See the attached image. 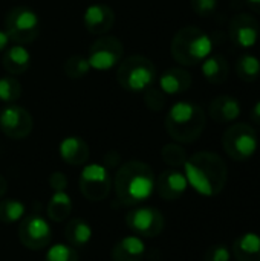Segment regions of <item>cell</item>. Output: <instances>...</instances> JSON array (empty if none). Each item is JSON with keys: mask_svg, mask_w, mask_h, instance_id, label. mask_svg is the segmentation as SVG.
<instances>
[{"mask_svg": "<svg viewBox=\"0 0 260 261\" xmlns=\"http://www.w3.org/2000/svg\"><path fill=\"white\" fill-rule=\"evenodd\" d=\"M72 208H74L72 199L66 191H54V194L48 202L46 214L51 220L60 223L70 216Z\"/></svg>", "mask_w": 260, "mask_h": 261, "instance_id": "cell-23", "label": "cell"}, {"mask_svg": "<svg viewBox=\"0 0 260 261\" xmlns=\"http://www.w3.org/2000/svg\"><path fill=\"white\" fill-rule=\"evenodd\" d=\"M155 179L153 170L141 161L123 164L113 179L118 202L126 206L141 205L153 194Z\"/></svg>", "mask_w": 260, "mask_h": 261, "instance_id": "cell-2", "label": "cell"}, {"mask_svg": "<svg viewBox=\"0 0 260 261\" xmlns=\"http://www.w3.org/2000/svg\"><path fill=\"white\" fill-rule=\"evenodd\" d=\"M166 96L167 95L159 87L150 86L144 90V104L152 112H159L166 106Z\"/></svg>", "mask_w": 260, "mask_h": 261, "instance_id": "cell-31", "label": "cell"}, {"mask_svg": "<svg viewBox=\"0 0 260 261\" xmlns=\"http://www.w3.org/2000/svg\"><path fill=\"white\" fill-rule=\"evenodd\" d=\"M18 239L21 245L31 251L44 249L52 239L49 222L40 214H28L20 220Z\"/></svg>", "mask_w": 260, "mask_h": 261, "instance_id": "cell-11", "label": "cell"}, {"mask_svg": "<svg viewBox=\"0 0 260 261\" xmlns=\"http://www.w3.org/2000/svg\"><path fill=\"white\" fill-rule=\"evenodd\" d=\"M11 40L8 37V34L5 32V29H0V52H3L8 46H9Z\"/></svg>", "mask_w": 260, "mask_h": 261, "instance_id": "cell-36", "label": "cell"}, {"mask_svg": "<svg viewBox=\"0 0 260 261\" xmlns=\"http://www.w3.org/2000/svg\"><path fill=\"white\" fill-rule=\"evenodd\" d=\"M184 174L188 185L205 197L221 194L228 180L225 161L211 151H199L190 156L184 165Z\"/></svg>", "mask_w": 260, "mask_h": 261, "instance_id": "cell-1", "label": "cell"}, {"mask_svg": "<svg viewBox=\"0 0 260 261\" xmlns=\"http://www.w3.org/2000/svg\"><path fill=\"white\" fill-rule=\"evenodd\" d=\"M208 113L215 122L230 124V122H234L241 116L242 106L239 99L233 95H219L210 102Z\"/></svg>", "mask_w": 260, "mask_h": 261, "instance_id": "cell-16", "label": "cell"}, {"mask_svg": "<svg viewBox=\"0 0 260 261\" xmlns=\"http://www.w3.org/2000/svg\"><path fill=\"white\" fill-rule=\"evenodd\" d=\"M218 2L219 0H190V5L199 17H210L218 8Z\"/></svg>", "mask_w": 260, "mask_h": 261, "instance_id": "cell-33", "label": "cell"}, {"mask_svg": "<svg viewBox=\"0 0 260 261\" xmlns=\"http://www.w3.org/2000/svg\"><path fill=\"white\" fill-rule=\"evenodd\" d=\"M49 187L54 191H66L67 188V177L61 171H55L49 176Z\"/></svg>", "mask_w": 260, "mask_h": 261, "instance_id": "cell-34", "label": "cell"}, {"mask_svg": "<svg viewBox=\"0 0 260 261\" xmlns=\"http://www.w3.org/2000/svg\"><path fill=\"white\" fill-rule=\"evenodd\" d=\"M5 32L14 44H29L35 41L40 34L38 15L26 6L12 8L5 17Z\"/></svg>", "mask_w": 260, "mask_h": 261, "instance_id": "cell-7", "label": "cell"}, {"mask_svg": "<svg viewBox=\"0 0 260 261\" xmlns=\"http://www.w3.org/2000/svg\"><path fill=\"white\" fill-rule=\"evenodd\" d=\"M64 237L72 248H84L92 239V228L83 219H72L64 228Z\"/></svg>", "mask_w": 260, "mask_h": 261, "instance_id": "cell-24", "label": "cell"}, {"mask_svg": "<svg viewBox=\"0 0 260 261\" xmlns=\"http://www.w3.org/2000/svg\"><path fill=\"white\" fill-rule=\"evenodd\" d=\"M236 73L241 80L253 83L260 76V60L253 54H242L236 61Z\"/></svg>", "mask_w": 260, "mask_h": 261, "instance_id": "cell-25", "label": "cell"}, {"mask_svg": "<svg viewBox=\"0 0 260 261\" xmlns=\"http://www.w3.org/2000/svg\"><path fill=\"white\" fill-rule=\"evenodd\" d=\"M29 64H31V54L28 52L25 46L12 44L3 50L2 66L9 75L17 76V75L25 73L29 69Z\"/></svg>", "mask_w": 260, "mask_h": 261, "instance_id": "cell-20", "label": "cell"}, {"mask_svg": "<svg viewBox=\"0 0 260 261\" xmlns=\"http://www.w3.org/2000/svg\"><path fill=\"white\" fill-rule=\"evenodd\" d=\"M90 72V64L83 55H72L63 64V73L70 80L84 78Z\"/></svg>", "mask_w": 260, "mask_h": 261, "instance_id": "cell-28", "label": "cell"}, {"mask_svg": "<svg viewBox=\"0 0 260 261\" xmlns=\"http://www.w3.org/2000/svg\"><path fill=\"white\" fill-rule=\"evenodd\" d=\"M123 55H124V46L116 37L101 35L90 44L86 58L90 64V69L109 70L120 64Z\"/></svg>", "mask_w": 260, "mask_h": 261, "instance_id": "cell-8", "label": "cell"}, {"mask_svg": "<svg viewBox=\"0 0 260 261\" xmlns=\"http://www.w3.org/2000/svg\"><path fill=\"white\" fill-rule=\"evenodd\" d=\"M187 188L188 182L185 174L176 168L166 170L155 179V190L164 200H178L184 196Z\"/></svg>", "mask_w": 260, "mask_h": 261, "instance_id": "cell-14", "label": "cell"}, {"mask_svg": "<svg viewBox=\"0 0 260 261\" xmlns=\"http://www.w3.org/2000/svg\"><path fill=\"white\" fill-rule=\"evenodd\" d=\"M193 78L188 70L181 67H170L159 76V89L166 95H179L192 87Z\"/></svg>", "mask_w": 260, "mask_h": 261, "instance_id": "cell-18", "label": "cell"}, {"mask_svg": "<svg viewBox=\"0 0 260 261\" xmlns=\"http://www.w3.org/2000/svg\"><path fill=\"white\" fill-rule=\"evenodd\" d=\"M213 41L207 32L196 26L181 28L172 38L170 52L182 66H196L211 54Z\"/></svg>", "mask_w": 260, "mask_h": 261, "instance_id": "cell-4", "label": "cell"}, {"mask_svg": "<svg viewBox=\"0 0 260 261\" xmlns=\"http://www.w3.org/2000/svg\"><path fill=\"white\" fill-rule=\"evenodd\" d=\"M202 75L205 80L211 84H222L228 80L230 75V66L224 55L221 54H210L201 66Z\"/></svg>", "mask_w": 260, "mask_h": 261, "instance_id": "cell-22", "label": "cell"}, {"mask_svg": "<svg viewBox=\"0 0 260 261\" xmlns=\"http://www.w3.org/2000/svg\"><path fill=\"white\" fill-rule=\"evenodd\" d=\"M34 121L31 113L15 104H8L0 112V130L2 133L14 141L25 139L31 135Z\"/></svg>", "mask_w": 260, "mask_h": 261, "instance_id": "cell-12", "label": "cell"}, {"mask_svg": "<svg viewBox=\"0 0 260 261\" xmlns=\"http://www.w3.org/2000/svg\"><path fill=\"white\" fill-rule=\"evenodd\" d=\"M228 34H230V40L233 41L236 47L250 49L259 40V21L251 14H247V12L236 14L230 21Z\"/></svg>", "mask_w": 260, "mask_h": 261, "instance_id": "cell-13", "label": "cell"}, {"mask_svg": "<svg viewBox=\"0 0 260 261\" xmlns=\"http://www.w3.org/2000/svg\"><path fill=\"white\" fill-rule=\"evenodd\" d=\"M161 158L162 161L172 167V168H184L188 156H187V151L185 148L178 144V142H172V144H166L161 150Z\"/></svg>", "mask_w": 260, "mask_h": 261, "instance_id": "cell-27", "label": "cell"}, {"mask_svg": "<svg viewBox=\"0 0 260 261\" xmlns=\"http://www.w3.org/2000/svg\"><path fill=\"white\" fill-rule=\"evenodd\" d=\"M238 261H260V236L256 232H245L239 236L231 249Z\"/></svg>", "mask_w": 260, "mask_h": 261, "instance_id": "cell-21", "label": "cell"}, {"mask_svg": "<svg viewBox=\"0 0 260 261\" xmlns=\"http://www.w3.org/2000/svg\"><path fill=\"white\" fill-rule=\"evenodd\" d=\"M146 251L147 246L144 240L133 234L118 240L112 248L110 257L112 261H143Z\"/></svg>", "mask_w": 260, "mask_h": 261, "instance_id": "cell-17", "label": "cell"}, {"mask_svg": "<svg viewBox=\"0 0 260 261\" xmlns=\"http://www.w3.org/2000/svg\"><path fill=\"white\" fill-rule=\"evenodd\" d=\"M231 260V251L225 245H213L210 246L205 254L204 261H230Z\"/></svg>", "mask_w": 260, "mask_h": 261, "instance_id": "cell-32", "label": "cell"}, {"mask_svg": "<svg viewBox=\"0 0 260 261\" xmlns=\"http://www.w3.org/2000/svg\"><path fill=\"white\" fill-rule=\"evenodd\" d=\"M224 151L236 162H244L253 158L259 147L257 132L245 122L231 124L222 135Z\"/></svg>", "mask_w": 260, "mask_h": 261, "instance_id": "cell-6", "label": "cell"}, {"mask_svg": "<svg viewBox=\"0 0 260 261\" xmlns=\"http://www.w3.org/2000/svg\"><path fill=\"white\" fill-rule=\"evenodd\" d=\"M112 188L109 168L100 164L84 165L80 174V191L90 202L104 200Z\"/></svg>", "mask_w": 260, "mask_h": 261, "instance_id": "cell-9", "label": "cell"}, {"mask_svg": "<svg viewBox=\"0 0 260 261\" xmlns=\"http://www.w3.org/2000/svg\"><path fill=\"white\" fill-rule=\"evenodd\" d=\"M83 23L90 34L106 35L115 23V12L107 5L93 3L87 6V9L84 11Z\"/></svg>", "mask_w": 260, "mask_h": 261, "instance_id": "cell-15", "label": "cell"}, {"mask_svg": "<svg viewBox=\"0 0 260 261\" xmlns=\"http://www.w3.org/2000/svg\"><path fill=\"white\" fill-rule=\"evenodd\" d=\"M118 84L130 92H144L156 81V67L144 55H130L120 61L116 70Z\"/></svg>", "mask_w": 260, "mask_h": 261, "instance_id": "cell-5", "label": "cell"}, {"mask_svg": "<svg viewBox=\"0 0 260 261\" xmlns=\"http://www.w3.org/2000/svg\"><path fill=\"white\" fill-rule=\"evenodd\" d=\"M58 153H60V158L67 165L80 167V165H84L89 159V145L81 138L69 136L60 142Z\"/></svg>", "mask_w": 260, "mask_h": 261, "instance_id": "cell-19", "label": "cell"}, {"mask_svg": "<svg viewBox=\"0 0 260 261\" xmlns=\"http://www.w3.org/2000/svg\"><path fill=\"white\" fill-rule=\"evenodd\" d=\"M127 228L141 239H153L164 231L166 219L158 208L136 206L126 216Z\"/></svg>", "mask_w": 260, "mask_h": 261, "instance_id": "cell-10", "label": "cell"}, {"mask_svg": "<svg viewBox=\"0 0 260 261\" xmlns=\"http://www.w3.org/2000/svg\"><path fill=\"white\" fill-rule=\"evenodd\" d=\"M44 261H78V254L70 245L55 243L48 249Z\"/></svg>", "mask_w": 260, "mask_h": 261, "instance_id": "cell-30", "label": "cell"}, {"mask_svg": "<svg viewBox=\"0 0 260 261\" xmlns=\"http://www.w3.org/2000/svg\"><path fill=\"white\" fill-rule=\"evenodd\" d=\"M6 191H8V182H6V179L0 174V199L6 194Z\"/></svg>", "mask_w": 260, "mask_h": 261, "instance_id": "cell-37", "label": "cell"}, {"mask_svg": "<svg viewBox=\"0 0 260 261\" xmlns=\"http://www.w3.org/2000/svg\"><path fill=\"white\" fill-rule=\"evenodd\" d=\"M247 3L250 5V8H251L254 12L260 14V0H247Z\"/></svg>", "mask_w": 260, "mask_h": 261, "instance_id": "cell-38", "label": "cell"}, {"mask_svg": "<svg viewBox=\"0 0 260 261\" xmlns=\"http://www.w3.org/2000/svg\"><path fill=\"white\" fill-rule=\"evenodd\" d=\"M20 96H21L20 81L12 75L2 76L0 78V101L14 104Z\"/></svg>", "mask_w": 260, "mask_h": 261, "instance_id": "cell-29", "label": "cell"}, {"mask_svg": "<svg viewBox=\"0 0 260 261\" xmlns=\"http://www.w3.org/2000/svg\"><path fill=\"white\" fill-rule=\"evenodd\" d=\"M207 125V116L201 106L190 101L173 104L166 116V130L178 144H192L201 138Z\"/></svg>", "mask_w": 260, "mask_h": 261, "instance_id": "cell-3", "label": "cell"}, {"mask_svg": "<svg viewBox=\"0 0 260 261\" xmlns=\"http://www.w3.org/2000/svg\"><path fill=\"white\" fill-rule=\"evenodd\" d=\"M26 206L17 199H3L0 200V222L11 225L20 222L26 214Z\"/></svg>", "mask_w": 260, "mask_h": 261, "instance_id": "cell-26", "label": "cell"}, {"mask_svg": "<svg viewBox=\"0 0 260 261\" xmlns=\"http://www.w3.org/2000/svg\"><path fill=\"white\" fill-rule=\"evenodd\" d=\"M250 118H251V121H253L254 124L260 125V101H257V102L253 106V109H251V112H250Z\"/></svg>", "mask_w": 260, "mask_h": 261, "instance_id": "cell-35", "label": "cell"}]
</instances>
